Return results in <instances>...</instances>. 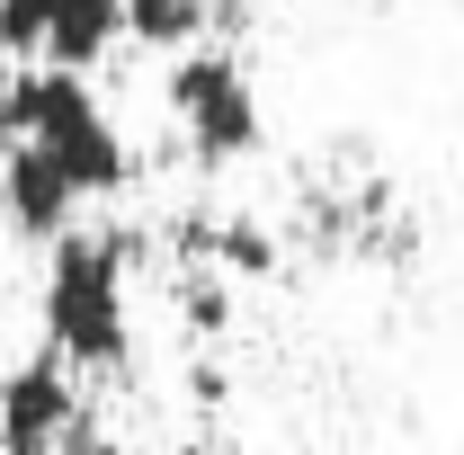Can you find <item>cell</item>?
Here are the masks:
<instances>
[{
  "mask_svg": "<svg viewBox=\"0 0 464 455\" xmlns=\"http://www.w3.org/2000/svg\"><path fill=\"white\" fill-rule=\"evenodd\" d=\"M0 143H36L81 197H116L134 179V152L116 134V116L99 108V90L81 72H9L0 81Z\"/></svg>",
  "mask_w": 464,
  "mask_h": 455,
  "instance_id": "cell-1",
  "label": "cell"
},
{
  "mask_svg": "<svg viewBox=\"0 0 464 455\" xmlns=\"http://www.w3.org/2000/svg\"><path fill=\"white\" fill-rule=\"evenodd\" d=\"M45 348L63 366H125L134 313H125V232H63L45 268Z\"/></svg>",
  "mask_w": 464,
  "mask_h": 455,
  "instance_id": "cell-2",
  "label": "cell"
},
{
  "mask_svg": "<svg viewBox=\"0 0 464 455\" xmlns=\"http://www.w3.org/2000/svg\"><path fill=\"white\" fill-rule=\"evenodd\" d=\"M170 116L206 170L259 152V90H250V72L232 54H179L170 63Z\"/></svg>",
  "mask_w": 464,
  "mask_h": 455,
  "instance_id": "cell-3",
  "label": "cell"
},
{
  "mask_svg": "<svg viewBox=\"0 0 464 455\" xmlns=\"http://www.w3.org/2000/svg\"><path fill=\"white\" fill-rule=\"evenodd\" d=\"M72 429H81V393L54 348L0 375V455H54Z\"/></svg>",
  "mask_w": 464,
  "mask_h": 455,
  "instance_id": "cell-4",
  "label": "cell"
},
{
  "mask_svg": "<svg viewBox=\"0 0 464 455\" xmlns=\"http://www.w3.org/2000/svg\"><path fill=\"white\" fill-rule=\"evenodd\" d=\"M81 215V188L36 152V143H0V224L18 241H63Z\"/></svg>",
  "mask_w": 464,
  "mask_h": 455,
  "instance_id": "cell-5",
  "label": "cell"
},
{
  "mask_svg": "<svg viewBox=\"0 0 464 455\" xmlns=\"http://www.w3.org/2000/svg\"><path fill=\"white\" fill-rule=\"evenodd\" d=\"M116 36H125V0H63L54 36H45V63L54 72H90Z\"/></svg>",
  "mask_w": 464,
  "mask_h": 455,
  "instance_id": "cell-6",
  "label": "cell"
},
{
  "mask_svg": "<svg viewBox=\"0 0 464 455\" xmlns=\"http://www.w3.org/2000/svg\"><path fill=\"white\" fill-rule=\"evenodd\" d=\"M206 18H215V0H125V36H143V45H188Z\"/></svg>",
  "mask_w": 464,
  "mask_h": 455,
  "instance_id": "cell-7",
  "label": "cell"
},
{
  "mask_svg": "<svg viewBox=\"0 0 464 455\" xmlns=\"http://www.w3.org/2000/svg\"><path fill=\"white\" fill-rule=\"evenodd\" d=\"M206 259H215V268H241V277H268V268H277V241L250 224V215H232V224L206 232Z\"/></svg>",
  "mask_w": 464,
  "mask_h": 455,
  "instance_id": "cell-8",
  "label": "cell"
},
{
  "mask_svg": "<svg viewBox=\"0 0 464 455\" xmlns=\"http://www.w3.org/2000/svg\"><path fill=\"white\" fill-rule=\"evenodd\" d=\"M63 0H0V54H45Z\"/></svg>",
  "mask_w": 464,
  "mask_h": 455,
  "instance_id": "cell-9",
  "label": "cell"
},
{
  "mask_svg": "<svg viewBox=\"0 0 464 455\" xmlns=\"http://www.w3.org/2000/svg\"><path fill=\"white\" fill-rule=\"evenodd\" d=\"M188 322H197V331H224V322H232L224 268H215V277H188Z\"/></svg>",
  "mask_w": 464,
  "mask_h": 455,
  "instance_id": "cell-10",
  "label": "cell"
},
{
  "mask_svg": "<svg viewBox=\"0 0 464 455\" xmlns=\"http://www.w3.org/2000/svg\"><path fill=\"white\" fill-rule=\"evenodd\" d=\"M54 455H125V447H116V438H99V429H72Z\"/></svg>",
  "mask_w": 464,
  "mask_h": 455,
  "instance_id": "cell-11",
  "label": "cell"
}]
</instances>
